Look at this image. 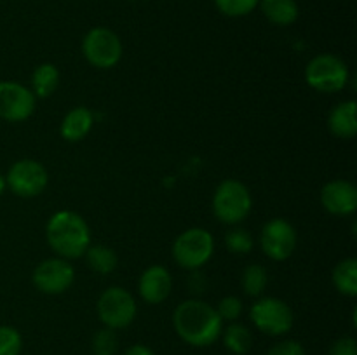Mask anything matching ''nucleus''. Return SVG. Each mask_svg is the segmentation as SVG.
I'll list each match as a JSON object with an SVG mask.
<instances>
[{"label":"nucleus","instance_id":"nucleus-18","mask_svg":"<svg viewBox=\"0 0 357 355\" xmlns=\"http://www.w3.org/2000/svg\"><path fill=\"white\" fill-rule=\"evenodd\" d=\"M59 82V72L54 65L51 63H44V65L37 66V70L31 75V87H33L35 97H47L56 90Z\"/></svg>","mask_w":357,"mask_h":355},{"label":"nucleus","instance_id":"nucleus-5","mask_svg":"<svg viewBox=\"0 0 357 355\" xmlns=\"http://www.w3.org/2000/svg\"><path fill=\"white\" fill-rule=\"evenodd\" d=\"M138 306L129 291L122 287H108L98 299V315L110 329H122L135 320Z\"/></svg>","mask_w":357,"mask_h":355},{"label":"nucleus","instance_id":"nucleus-23","mask_svg":"<svg viewBox=\"0 0 357 355\" xmlns=\"http://www.w3.org/2000/svg\"><path fill=\"white\" fill-rule=\"evenodd\" d=\"M93 354L94 355H115L119 348V338L115 329L105 327L93 336Z\"/></svg>","mask_w":357,"mask_h":355},{"label":"nucleus","instance_id":"nucleus-25","mask_svg":"<svg viewBox=\"0 0 357 355\" xmlns=\"http://www.w3.org/2000/svg\"><path fill=\"white\" fill-rule=\"evenodd\" d=\"M23 340L10 326H0V355H20Z\"/></svg>","mask_w":357,"mask_h":355},{"label":"nucleus","instance_id":"nucleus-24","mask_svg":"<svg viewBox=\"0 0 357 355\" xmlns=\"http://www.w3.org/2000/svg\"><path fill=\"white\" fill-rule=\"evenodd\" d=\"M225 244L230 253L246 254L253 249V237H251V233L248 230L236 228L227 233Z\"/></svg>","mask_w":357,"mask_h":355},{"label":"nucleus","instance_id":"nucleus-4","mask_svg":"<svg viewBox=\"0 0 357 355\" xmlns=\"http://www.w3.org/2000/svg\"><path fill=\"white\" fill-rule=\"evenodd\" d=\"M305 80L319 93H337L344 89L349 80L347 65L338 56L319 54L307 65Z\"/></svg>","mask_w":357,"mask_h":355},{"label":"nucleus","instance_id":"nucleus-7","mask_svg":"<svg viewBox=\"0 0 357 355\" xmlns=\"http://www.w3.org/2000/svg\"><path fill=\"white\" fill-rule=\"evenodd\" d=\"M82 51L87 61L96 68H112L122 58L121 38L103 26L87 31L82 42Z\"/></svg>","mask_w":357,"mask_h":355},{"label":"nucleus","instance_id":"nucleus-16","mask_svg":"<svg viewBox=\"0 0 357 355\" xmlns=\"http://www.w3.org/2000/svg\"><path fill=\"white\" fill-rule=\"evenodd\" d=\"M93 113L86 106H77L65 115L61 122V136L66 141H80L93 129Z\"/></svg>","mask_w":357,"mask_h":355},{"label":"nucleus","instance_id":"nucleus-17","mask_svg":"<svg viewBox=\"0 0 357 355\" xmlns=\"http://www.w3.org/2000/svg\"><path fill=\"white\" fill-rule=\"evenodd\" d=\"M261 10L271 23L286 26L298 17V6L295 0H261Z\"/></svg>","mask_w":357,"mask_h":355},{"label":"nucleus","instance_id":"nucleus-20","mask_svg":"<svg viewBox=\"0 0 357 355\" xmlns=\"http://www.w3.org/2000/svg\"><path fill=\"white\" fill-rule=\"evenodd\" d=\"M223 333V343H225L227 350H230L236 355H246L250 352L251 345H253V336H251L250 329L243 324H230L225 327Z\"/></svg>","mask_w":357,"mask_h":355},{"label":"nucleus","instance_id":"nucleus-8","mask_svg":"<svg viewBox=\"0 0 357 355\" xmlns=\"http://www.w3.org/2000/svg\"><path fill=\"white\" fill-rule=\"evenodd\" d=\"M251 320L261 333L268 336H282L293 326V312L279 298H261L251 306Z\"/></svg>","mask_w":357,"mask_h":355},{"label":"nucleus","instance_id":"nucleus-14","mask_svg":"<svg viewBox=\"0 0 357 355\" xmlns=\"http://www.w3.org/2000/svg\"><path fill=\"white\" fill-rule=\"evenodd\" d=\"M171 287H173V281H171L169 271L159 265L146 268L139 278V294L146 303H152V305L162 303L169 296Z\"/></svg>","mask_w":357,"mask_h":355},{"label":"nucleus","instance_id":"nucleus-21","mask_svg":"<svg viewBox=\"0 0 357 355\" xmlns=\"http://www.w3.org/2000/svg\"><path fill=\"white\" fill-rule=\"evenodd\" d=\"M84 254L87 258V265L94 271H98V274H112L117 268V254L110 247L100 246V244L98 246H89Z\"/></svg>","mask_w":357,"mask_h":355},{"label":"nucleus","instance_id":"nucleus-19","mask_svg":"<svg viewBox=\"0 0 357 355\" xmlns=\"http://www.w3.org/2000/svg\"><path fill=\"white\" fill-rule=\"evenodd\" d=\"M333 284L342 294H357V261L354 258L340 261L333 270Z\"/></svg>","mask_w":357,"mask_h":355},{"label":"nucleus","instance_id":"nucleus-9","mask_svg":"<svg viewBox=\"0 0 357 355\" xmlns=\"http://www.w3.org/2000/svg\"><path fill=\"white\" fill-rule=\"evenodd\" d=\"M6 183L17 197H35L47 184V171L37 160H17L7 173Z\"/></svg>","mask_w":357,"mask_h":355},{"label":"nucleus","instance_id":"nucleus-29","mask_svg":"<svg viewBox=\"0 0 357 355\" xmlns=\"http://www.w3.org/2000/svg\"><path fill=\"white\" fill-rule=\"evenodd\" d=\"M328 355H357V343L354 338L345 336L333 343Z\"/></svg>","mask_w":357,"mask_h":355},{"label":"nucleus","instance_id":"nucleus-3","mask_svg":"<svg viewBox=\"0 0 357 355\" xmlns=\"http://www.w3.org/2000/svg\"><path fill=\"white\" fill-rule=\"evenodd\" d=\"M251 211V195L246 184L237 180H225L218 184L213 197V212L229 225L243 221Z\"/></svg>","mask_w":357,"mask_h":355},{"label":"nucleus","instance_id":"nucleus-12","mask_svg":"<svg viewBox=\"0 0 357 355\" xmlns=\"http://www.w3.org/2000/svg\"><path fill=\"white\" fill-rule=\"evenodd\" d=\"M35 110V96L17 82H0V118L7 122L26 120Z\"/></svg>","mask_w":357,"mask_h":355},{"label":"nucleus","instance_id":"nucleus-28","mask_svg":"<svg viewBox=\"0 0 357 355\" xmlns=\"http://www.w3.org/2000/svg\"><path fill=\"white\" fill-rule=\"evenodd\" d=\"M267 355H305V348L295 340H286L274 345Z\"/></svg>","mask_w":357,"mask_h":355},{"label":"nucleus","instance_id":"nucleus-26","mask_svg":"<svg viewBox=\"0 0 357 355\" xmlns=\"http://www.w3.org/2000/svg\"><path fill=\"white\" fill-rule=\"evenodd\" d=\"M215 3L227 16L239 17L250 14L260 3V0H215Z\"/></svg>","mask_w":357,"mask_h":355},{"label":"nucleus","instance_id":"nucleus-22","mask_svg":"<svg viewBox=\"0 0 357 355\" xmlns=\"http://www.w3.org/2000/svg\"><path fill=\"white\" fill-rule=\"evenodd\" d=\"M243 291L248 296H260L268 282L267 270L261 265H250L243 274Z\"/></svg>","mask_w":357,"mask_h":355},{"label":"nucleus","instance_id":"nucleus-10","mask_svg":"<svg viewBox=\"0 0 357 355\" xmlns=\"http://www.w3.org/2000/svg\"><path fill=\"white\" fill-rule=\"evenodd\" d=\"M260 242L261 249L268 258L275 261L288 260L295 251L296 232L291 223H288L286 219H271L268 223H265L264 230H261Z\"/></svg>","mask_w":357,"mask_h":355},{"label":"nucleus","instance_id":"nucleus-15","mask_svg":"<svg viewBox=\"0 0 357 355\" xmlns=\"http://www.w3.org/2000/svg\"><path fill=\"white\" fill-rule=\"evenodd\" d=\"M328 127L337 138L351 139L357 132L356 101H344L331 110L328 118Z\"/></svg>","mask_w":357,"mask_h":355},{"label":"nucleus","instance_id":"nucleus-13","mask_svg":"<svg viewBox=\"0 0 357 355\" xmlns=\"http://www.w3.org/2000/svg\"><path fill=\"white\" fill-rule=\"evenodd\" d=\"M321 202L331 214L347 216L357 209V190L352 183L344 180L330 181L323 187Z\"/></svg>","mask_w":357,"mask_h":355},{"label":"nucleus","instance_id":"nucleus-30","mask_svg":"<svg viewBox=\"0 0 357 355\" xmlns=\"http://www.w3.org/2000/svg\"><path fill=\"white\" fill-rule=\"evenodd\" d=\"M124 355H155V354H153L149 347H145V345H135V347L128 348Z\"/></svg>","mask_w":357,"mask_h":355},{"label":"nucleus","instance_id":"nucleus-6","mask_svg":"<svg viewBox=\"0 0 357 355\" xmlns=\"http://www.w3.org/2000/svg\"><path fill=\"white\" fill-rule=\"evenodd\" d=\"M213 254V237L208 230L190 228L180 233L173 246V256L180 267L195 270L209 261Z\"/></svg>","mask_w":357,"mask_h":355},{"label":"nucleus","instance_id":"nucleus-31","mask_svg":"<svg viewBox=\"0 0 357 355\" xmlns=\"http://www.w3.org/2000/svg\"><path fill=\"white\" fill-rule=\"evenodd\" d=\"M6 187H7V183H6V178H3L2 174H0V195L3 194V190H6Z\"/></svg>","mask_w":357,"mask_h":355},{"label":"nucleus","instance_id":"nucleus-1","mask_svg":"<svg viewBox=\"0 0 357 355\" xmlns=\"http://www.w3.org/2000/svg\"><path fill=\"white\" fill-rule=\"evenodd\" d=\"M173 326L178 336L192 347H209L220 338L223 320L216 308L201 299L180 303L173 313Z\"/></svg>","mask_w":357,"mask_h":355},{"label":"nucleus","instance_id":"nucleus-27","mask_svg":"<svg viewBox=\"0 0 357 355\" xmlns=\"http://www.w3.org/2000/svg\"><path fill=\"white\" fill-rule=\"evenodd\" d=\"M216 312H218L220 319L222 320H237L241 317V313H243V301H241L239 298H236V296H227V298H223L222 301H220L218 308H216Z\"/></svg>","mask_w":357,"mask_h":355},{"label":"nucleus","instance_id":"nucleus-11","mask_svg":"<svg viewBox=\"0 0 357 355\" xmlns=\"http://www.w3.org/2000/svg\"><path fill=\"white\" fill-rule=\"evenodd\" d=\"M75 271L63 258H51L38 265L33 270V284L45 294H59L72 285Z\"/></svg>","mask_w":357,"mask_h":355},{"label":"nucleus","instance_id":"nucleus-2","mask_svg":"<svg viewBox=\"0 0 357 355\" xmlns=\"http://www.w3.org/2000/svg\"><path fill=\"white\" fill-rule=\"evenodd\" d=\"M47 242L63 260L82 256L91 246L89 226L82 216L72 211H59L47 223Z\"/></svg>","mask_w":357,"mask_h":355}]
</instances>
